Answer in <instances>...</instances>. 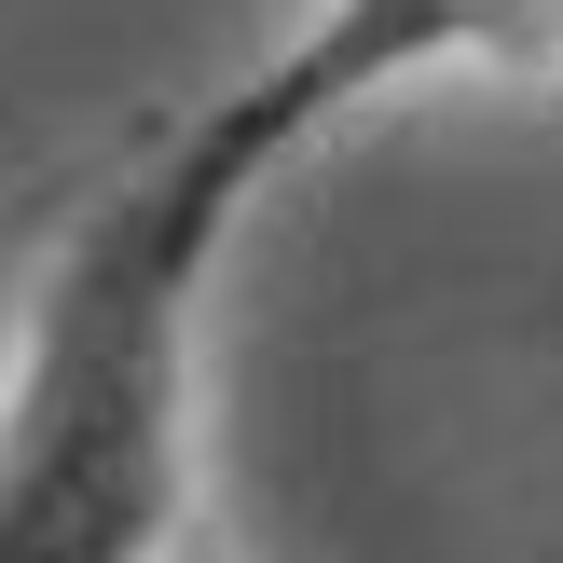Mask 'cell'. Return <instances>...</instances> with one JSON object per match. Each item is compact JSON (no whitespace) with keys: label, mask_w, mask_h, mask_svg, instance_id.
<instances>
[{"label":"cell","mask_w":563,"mask_h":563,"mask_svg":"<svg viewBox=\"0 0 563 563\" xmlns=\"http://www.w3.org/2000/svg\"><path fill=\"white\" fill-rule=\"evenodd\" d=\"M275 165L289 152L207 97L69 207L0 344V563H179L207 537L192 357L220 247Z\"/></svg>","instance_id":"1"},{"label":"cell","mask_w":563,"mask_h":563,"mask_svg":"<svg viewBox=\"0 0 563 563\" xmlns=\"http://www.w3.org/2000/svg\"><path fill=\"white\" fill-rule=\"evenodd\" d=\"M454 55H467V0H317V14L234 82V110L275 152H317L344 110L399 97L412 69H454Z\"/></svg>","instance_id":"2"},{"label":"cell","mask_w":563,"mask_h":563,"mask_svg":"<svg viewBox=\"0 0 563 563\" xmlns=\"http://www.w3.org/2000/svg\"><path fill=\"white\" fill-rule=\"evenodd\" d=\"M563 0H467V55H550Z\"/></svg>","instance_id":"3"},{"label":"cell","mask_w":563,"mask_h":563,"mask_svg":"<svg viewBox=\"0 0 563 563\" xmlns=\"http://www.w3.org/2000/svg\"><path fill=\"white\" fill-rule=\"evenodd\" d=\"M179 563H234V550H220V537H192V550H179Z\"/></svg>","instance_id":"4"}]
</instances>
